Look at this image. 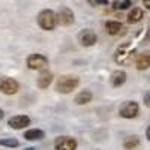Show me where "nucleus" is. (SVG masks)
<instances>
[{"label":"nucleus","instance_id":"f257e3e1","mask_svg":"<svg viewBox=\"0 0 150 150\" xmlns=\"http://www.w3.org/2000/svg\"><path fill=\"white\" fill-rule=\"evenodd\" d=\"M80 84V78L75 77V75H62L56 83V90L59 93L68 95L72 90H75Z\"/></svg>","mask_w":150,"mask_h":150},{"label":"nucleus","instance_id":"f03ea898","mask_svg":"<svg viewBox=\"0 0 150 150\" xmlns=\"http://www.w3.org/2000/svg\"><path fill=\"white\" fill-rule=\"evenodd\" d=\"M134 53H135V47H132L131 42L123 44L117 48V51L114 54V62L117 65H128L134 57Z\"/></svg>","mask_w":150,"mask_h":150},{"label":"nucleus","instance_id":"7ed1b4c3","mask_svg":"<svg viewBox=\"0 0 150 150\" xmlns=\"http://www.w3.org/2000/svg\"><path fill=\"white\" fill-rule=\"evenodd\" d=\"M38 24L44 30H53L57 24V15L51 9H44L38 15Z\"/></svg>","mask_w":150,"mask_h":150},{"label":"nucleus","instance_id":"20e7f679","mask_svg":"<svg viewBox=\"0 0 150 150\" xmlns=\"http://www.w3.org/2000/svg\"><path fill=\"white\" fill-rule=\"evenodd\" d=\"M140 112V107L134 101H126L119 110V114L123 119H135Z\"/></svg>","mask_w":150,"mask_h":150},{"label":"nucleus","instance_id":"39448f33","mask_svg":"<svg viewBox=\"0 0 150 150\" xmlns=\"http://www.w3.org/2000/svg\"><path fill=\"white\" fill-rule=\"evenodd\" d=\"M20 89V84L17 80L11 77H0V92L5 95H15Z\"/></svg>","mask_w":150,"mask_h":150},{"label":"nucleus","instance_id":"423d86ee","mask_svg":"<svg viewBox=\"0 0 150 150\" xmlns=\"http://www.w3.org/2000/svg\"><path fill=\"white\" fill-rule=\"evenodd\" d=\"M27 66L30 68V69H33V71H41V69H44L45 66H48V59L44 56V54H30L29 57H27Z\"/></svg>","mask_w":150,"mask_h":150},{"label":"nucleus","instance_id":"0eeeda50","mask_svg":"<svg viewBox=\"0 0 150 150\" xmlns=\"http://www.w3.org/2000/svg\"><path fill=\"white\" fill-rule=\"evenodd\" d=\"M77 141L71 137H59L54 141V149L56 150H77Z\"/></svg>","mask_w":150,"mask_h":150},{"label":"nucleus","instance_id":"6e6552de","mask_svg":"<svg viewBox=\"0 0 150 150\" xmlns=\"http://www.w3.org/2000/svg\"><path fill=\"white\" fill-rule=\"evenodd\" d=\"M78 41H80V44H81L83 47H92V45L96 44L98 36H96V33H95L93 30L86 29V30H81V32H80Z\"/></svg>","mask_w":150,"mask_h":150},{"label":"nucleus","instance_id":"1a4fd4ad","mask_svg":"<svg viewBox=\"0 0 150 150\" xmlns=\"http://www.w3.org/2000/svg\"><path fill=\"white\" fill-rule=\"evenodd\" d=\"M57 23L62 26H71L74 23V12L69 8H62L57 14Z\"/></svg>","mask_w":150,"mask_h":150},{"label":"nucleus","instance_id":"9d476101","mask_svg":"<svg viewBox=\"0 0 150 150\" xmlns=\"http://www.w3.org/2000/svg\"><path fill=\"white\" fill-rule=\"evenodd\" d=\"M8 123H9V126L14 128V129H24L30 125V117L23 116V114L21 116H14V117L9 119Z\"/></svg>","mask_w":150,"mask_h":150},{"label":"nucleus","instance_id":"9b49d317","mask_svg":"<svg viewBox=\"0 0 150 150\" xmlns=\"http://www.w3.org/2000/svg\"><path fill=\"white\" fill-rule=\"evenodd\" d=\"M53 78H54V75L51 71H42L39 74V77L36 78V84L39 89H48V86L53 83Z\"/></svg>","mask_w":150,"mask_h":150},{"label":"nucleus","instance_id":"f8f14e48","mask_svg":"<svg viewBox=\"0 0 150 150\" xmlns=\"http://www.w3.org/2000/svg\"><path fill=\"white\" fill-rule=\"evenodd\" d=\"M135 66L138 71H146L150 68V51H144L141 54H138L135 60Z\"/></svg>","mask_w":150,"mask_h":150},{"label":"nucleus","instance_id":"ddd939ff","mask_svg":"<svg viewBox=\"0 0 150 150\" xmlns=\"http://www.w3.org/2000/svg\"><path fill=\"white\" fill-rule=\"evenodd\" d=\"M110 81H111V86L112 87L123 86L125 83H126V72H125V71H114V72L111 74Z\"/></svg>","mask_w":150,"mask_h":150},{"label":"nucleus","instance_id":"4468645a","mask_svg":"<svg viewBox=\"0 0 150 150\" xmlns=\"http://www.w3.org/2000/svg\"><path fill=\"white\" fill-rule=\"evenodd\" d=\"M92 99H93V95H92L90 90H83V92H80L77 96H75L74 101H75L77 105H86V104L92 102Z\"/></svg>","mask_w":150,"mask_h":150},{"label":"nucleus","instance_id":"2eb2a0df","mask_svg":"<svg viewBox=\"0 0 150 150\" xmlns=\"http://www.w3.org/2000/svg\"><path fill=\"white\" fill-rule=\"evenodd\" d=\"M45 137V132L41 129H29L24 132V138L29 140V141H38V140H42Z\"/></svg>","mask_w":150,"mask_h":150},{"label":"nucleus","instance_id":"dca6fc26","mask_svg":"<svg viewBox=\"0 0 150 150\" xmlns=\"http://www.w3.org/2000/svg\"><path fill=\"white\" fill-rule=\"evenodd\" d=\"M105 30L108 35H117L123 30V24L119 21H107L105 23Z\"/></svg>","mask_w":150,"mask_h":150},{"label":"nucleus","instance_id":"f3484780","mask_svg":"<svg viewBox=\"0 0 150 150\" xmlns=\"http://www.w3.org/2000/svg\"><path fill=\"white\" fill-rule=\"evenodd\" d=\"M143 17H144L143 9H140V8H134V9L129 12V14H128V21H129L131 24H135V23L141 21Z\"/></svg>","mask_w":150,"mask_h":150},{"label":"nucleus","instance_id":"a211bd4d","mask_svg":"<svg viewBox=\"0 0 150 150\" xmlns=\"http://www.w3.org/2000/svg\"><path fill=\"white\" fill-rule=\"evenodd\" d=\"M138 144H140V138H138L137 135H129V137H126V138H125V141H123V147L128 149V150L135 149Z\"/></svg>","mask_w":150,"mask_h":150},{"label":"nucleus","instance_id":"6ab92c4d","mask_svg":"<svg viewBox=\"0 0 150 150\" xmlns=\"http://www.w3.org/2000/svg\"><path fill=\"white\" fill-rule=\"evenodd\" d=\"M0 146H5V147H18L20 146V141L17 138H3L0 140Z\"/></svg>","mask_w":150,"mask_h":150},{"label":"nucleus","instance_id":"aec40b11","mask_svg":"<svg viewBox=\"0 0 150 150\" xmlns=\"http://www.w3.org/2000/svg\"><path fill=\"white\" fill-rule=\"evenodd\" d=\"M131 5H132L131 0H123V2H120V3H116L114 8H119V9H128Z\"/></svg>","mask_w":150,"mask_h":150},{"label":"nucleus","instance_id":"412c9836","mask_svg":"<svg viewBox=\"0 0 150 150\" xmlns=\"http://www.w3.org/2000/svg\"><path fill=\"white\" fill-rule=\"evenodd\" d=\"M143 99H144V104L150 108V90H147V92L144 93V98H143Z\"/></svg>","mask_w":150,"mask_h":150},{"label":"nucleus","instance_id":"4be33fe9","mask_svg":"<svg viewBox=\"0 0 150 150\" xmlns=\"http://www.w3.org/2000/svg\"><path fill=\"white\" fill-rule=\"evenodd\" d=\"M95 3H98V5H108V0H95Z\"/></svg>","mask_w":150,"mask_h":150},{"label":"nucleus","instance_id":"5701e85b","mask_svg":"<svg viewBox=\"0 0 150 150\" xmlns=\"http://www.w3.org/2000/svg\"><path fill=\"white\" fill-rule=\"evenodd\" d=\"M143 3H144V6L147 9H150V0H143Z\"/></svg>","mask_w":150,"mask_h":150},{"label":"nucleus","instance_id":"b1692460","mask_svg":"<svg viewBox=\"0 0 150 150\" xmlns=\"http://www.w3.org/2000/svg\"><path fill=\"white\" fill-rule=\"evenodd\" d=\"M146 137H147V140L150 141V126L147 128V131H146Z\"/></svg>","mask_w":150,"mask_h":150},{"label":"nucleus","instance_id":"393cba45","mask_svg":"<svg viewBox=\"0 0 150 150\" xmlns=\"http://www.w3.org/2000/svg\"><path fill=\"white\" fill-rule=\"evenodd\" d=\"M3 116H5V112H3V110H0V120L3 119Z\"/></svg>","mask_w":150,"mask_h":150},{"label":"nucleus","instance_id":"a878e982","mask_svg":"<svg viewBox=\"0 0 150 150\" xmlns=\"http://www.w3.org/2000/svg\"><path fill=\"white\" fill-rule=\"evenodd\" d=\"M26 150H36L35 147H29V149H26Z\"/></svg>","mask_w":150,"mask_h":150}]
</instances>
